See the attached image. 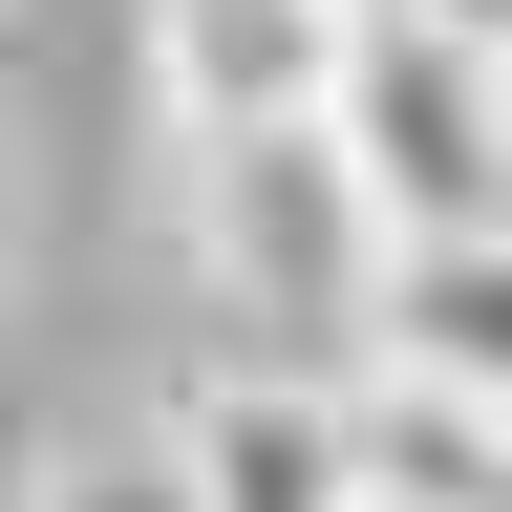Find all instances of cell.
<instances>
[{
    "mask_svg": "<svg viewBox=\"0 0 512 512\" xmlns=\"http://www.w3.org/2000/svg\"><path fill=\"white\" fill-rule=\"evenodd\" d=\"M192 256L235 278V320L278 363H384L406 235H384V192H363L342 128H214V150H192Z\"/></svg>",
    "mask_w": 512,
    "mask_h": 512,
    "instance_id": "1",
    "label": "cell"
},
{
    "mask_svg": "<svg viewBox=\"0 0 512 512\" xmlns=\"http://www.w3.org/2000/svg\"><path fill=\"white\" fill-rule=\"evenodd\" d=\"M342 150L384 192V235H512V22H427V0H363L342 64Z\"/></svg>",
    "mask_w": 512,
    "mask_h": 512,
    "instance_id": "2",
    "label": "cell"
},
{
    "mask_svg": "<svg viewBox=\"0 0 512 512\" xmlns=\"http://www.w3.org/2000/svg\"><path fill=\"white\" fill-rule=\"evenodd\" d=\"M171 448H192V491H214V512H363V491H384L363 363H235V384H192V406H171Z\"/></svg>",
    "mask_w": 512,
    "mask_h": 512,
    "instance_id": "3",
    "label": "cell"
},
{
    "mask_svg": "<svg viewBox=\"0 0 512 512\" xmlns=\"http://www.w3.org/2000/svg\"><path fill=\"white\" fill-rule=\"evenodd\" d=\"M342 64H363V0H150V86L171 128H342Z\"/></svg>",
    "mask_w": 512,
    "mask_h": 512,
    "instance_id": "4",
    "label": "cell"
},
{
    "mask_svg": "<svg viewBox=\"0 0 512 512\" xmlns=\"http://www.w3.org/2000/svg\"><path fill=\"white\" fill-rule=\"evenodd\" d=\"M363 427H384V491H406V512H512V406H491V384L363 363Z\"/></svg>",
    "mask_w": 512,
    "mask_h": 512,
    "instance_id": "5",
    "label": "cell"
},
{
    "mask_svg": "<svg viewBox=\"0 0 512 512\" xmlns=\"http://www.w3.org/2000/svg\"><path fill=\"white\" fill-rule=\"evenodd\" d=\"M384 363L491 384V406H512V235H427L406 278H384Z\"/></svg>",
    "mask_w": 512,
    "mask_h": 512,
    "instance_id": "6",
    "label": "cell"
},
{
    "mask_svg": "<svg viewBox=\"0 0 512 512\" xmlns=\"http://www.w3.org/2000/svg\"><path fill=\"white\" fill-rule=\"evenodd\" d=\"M22 512H214V491H192V448L150 427V448H86V470H43Z\"/></svg>",
    "mask_w": 512,
    "mask_h": 512,
    "instance_id": "7",
    "label": "cell"
},
{
    "mask_svg": "<svg viewBox=\"0 0 512 512\" xmlns=\"http://www.w3.org/2000/svg\"><path fill=\"white\" fill-rule=\"evenodd\" d=\"M363 512H406V491H363Z\"/></svg>",
    "mask_w": 512,
    "mask_h": 512,
    "instance_id": "8",
    "label": "cell"
}]
</instances>
